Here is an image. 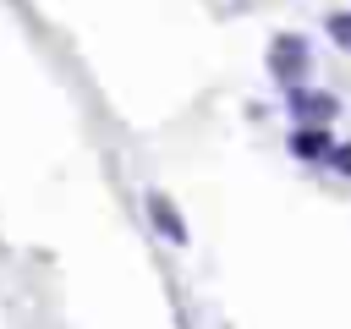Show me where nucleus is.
<instances>
[{
  "label": "nucleus",
  "instance_id": "1",
  "mask_svg": "<svg viewBox=\"0 0 351 329\" xmlns=\"http://www.w3.org/2000/svg\"><path fill=\"white\" fill-rule=\"evenodd\" d=\"M263 66H269V77H274L280 88H302L307 71H313V49H307L302 33H280V38H269Z\"/></svg>",
  "mask_w": 351,
  "mask_h": 329
},
{
  "label": "nucleus",
  "instance_id": "2",
  "mask_svg": "<svg viewBox=\"0 0 351 329\" xmlns=\"http://www.w3.org/2000/svg\"><path fill=\"white\" fill-rule=\"evenodd\" d=\"M285 115L296 121V126H329L335 115H340V99L329 93V88H285Z\"/></svg>",
  "mask_w": 351,
  "mask_h": 329
},
{
  "label": "nucleus",
  "instance_id": "3",
  "mask_svg": "<svg viewBox=\"0 0 351 329\" xmlns=\"http://www.w3.org/2000/svg\"><path fill=\"white\" fill-rule=\"evenodd\" d=\"M148 225H154V236H159V241L186 247V219H181V208H176L165 192H148Z\"/></svg>",
  "mask_w": 351,
  "mask_h": 329
},
{
  "label": "nucleus",
  "instance_id": "4",
  "mask_svg": "<svg viewBox=\"0 0 351 329\" xmlns=\"http://www.w3.org/2000/svg\"><path fill=\"white\" fill-rule=\"evenodd\" d=\"M329 126H296L291 132V154L296 159H307V164H324V154H329Z\"/></svg>",
  "mask_w": 351,
  "mask_h": 329
},
{
  "label": "nucleus",
  "instance_id": "5",
  "mask_svg": "<svg viewBox=\"0 0 351 329\" xmlns=\"http://www.w3.org/2000/svg\"><path fill=\"white\" fill-rule=\"evenodd\" d=\"M324 33H329V44L351 49V11H329V16H324Z\"/></svg>",
  "mask_w": 351,
  "mask_h": 329
},
{
  "label": "nucleus",
  "instance_id": "6",
  "mask_svg": "<svg viewBox=\"0 0 351 329\" xmlns=\"http://www.w3.org/2000/svg\"><path fill=\"white\" fill-rule=\"evenodd\" d=\"M324 164H329L335 175H351V143H329V154H324Z\"/></svg>",
  "mask_w": 351,
  "mask_h": 329
}]
</instances>
